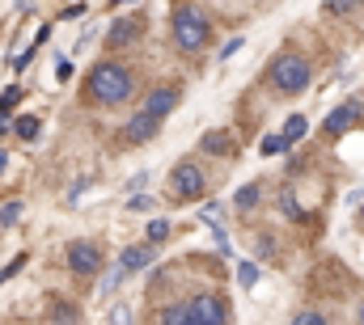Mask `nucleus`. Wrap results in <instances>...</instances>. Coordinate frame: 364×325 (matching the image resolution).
Returning <instances> with one entry per match:
<instances>
[{"mask_svg": "<svg viewBox=\"0 0 364 325\" xmlns=\"http://www.w3.org/2000/svg\"><path fill=\"white\" fill-rule=\"evenodd\" d=\"M166 237H170V224H166V220H149V228H144V241L157 245V241H166Z\"/></svg>", "mask_w": 364, "mask_h": 325, "instance_id": "aec40b11", "label": "nucleus"}, {"mask_svg": "<svg viewBox=\"0 0 364 325\" xmlns=\"http://www.w3.org/2000/svg\"><path fill=\"white\" fill-rule=\"evenodd\" d=\"M255 203H259V186L250 182V186H242V190H237V211H250Z\"/></svg>", "mask_w": 364, "mask_h": 325, "instance_id": "412c9836", "label": "nucleus"}, {"mask_svg": "<svg viewBox=\"0 0 364 325\" xmlns=\"http://www.w3.org/2000/svg\"><path fill=\"white\" fill-rule=\"evenodd\" d=\"M288 148H292V144H288L284 136H267V140H263V157H279V153H288Z\"/></svg>", "mask_w": 364, "mask_h": 325, "instance_id": "4be33fe9", "label": "nucleus"}, {"mask_svg": "<svg viewBox=\"0 0 364 325\" xmlns=\"http://www.w3.org/2000/svg\"><path fill=\"white\" fill-rule=\"evenodd\" d=\"M279 207H284V211H288V216H292V220H301V207H296V194H292V190H288V186H284V190H279Z\"/></svg>", "mask_w": 364, "mask_h": 325, "instance_id": "b1692460", "label": "nucleus"}, {"mask_svg": "<svg viewBox=\"0 0 364 325\" xmlns=\"http://www.w3.org/2000/svg\"><path fill=\"white\" fill-rule=\"evenodd\" d=\"M38 136V114H21L17 119V140H34Z\"/></svg>", "mask_w": 364, "mask_h": 325, "instance_id": "f3484780", "label": "nucleus"}, {"mask_svg": "<svg viewBox=\"0 0 364 325\" xmlns=\"http://www.w3.org/2000/svg\"><path fill=\"white\" fill-rule=\"evenodd\" d=\"M203 190H208V177H203V169L195 161H178L170 169V199L195 203V199H203Z\"/></svg>", "mask_w": 364, "mask_h": 325, "instance_id": "20e7f679", "label": "nucleus"}, {"mask_svg": "<svg viewBox=\"0 0 364 325\" xmlns=\"http://www.w3.org/2000/svg\"><path fill=\"white\" fill-rule=\"evenodd\" d=\"M136 93V77L127 64H114V60H102L93 64L90 77H85V97L93 106H114V101H127Z\"/></svg>", "mask_w": 364, "mask_h": 325, "instance_id": "f257e3e1", "label": "nucleus"}, {"mask_svg": "<svg viewBox=\"0 0 364 325\" xmlns=\"http://www.w3.org/2000/svg\"><path fill=\"white\" fill-rule=\"evenodd\" d=\"M360 119H364V101L360 97H352V101H343V106L331 110V119H326V136H343V131L356 127Z\"/></svg>", "mask_w": 364, "mask_h": 325, "instance_id": "0eeeda50", "label": "nucleus"}, {"mask_svg": "<svg viewBox=\"0 0 364 325\" xmlns=\"http://www.w3.org/2000/svg\"><path fill=\"white\" fill-rule=\"evenodd\" d=\"M68 266H73L77 275H97V270H102V253H97V245L93 241H73L68 245Z\"/></svg>", "mask_w": 364, "mask_h": 325, "instance_id": "6e6552de", "label": "nucleus"}, {"mask_svg": "<svg viewBox=\"0 0 364 325\" xmlns=\"http://www.w3.org/2000/svg\"><path fill=\"white\" fill-rule=\"evenodd\" d=\"M114 4H132V0H110V9H114Z\"/></svg>", "mask_w": 364, "mask_h": 325, "instance_id": "7c9ffc66", "label": "nucleus"}, {"mask_svg": "<svg viewBox=\"0 0 364 325\" xmlns=\"http://www.w3.org/2000/svg\"><path fill=\"white\" fill-rule=\"evenodd\" d=\"M4 169H9V157H4V153H0V173H4Z\"/></svg>", "mask_w": 364, "mask_h": 325, "instance_id": "c756f323", "label": "nucleus"}, {"mask_svg": "<svg viewBox=\"0 0 364 325\" xmlns=\"http://www.w3.org/2000/svg\"><path fill=\"white\" fill-rule=\"evenodd\" d=\"M288 325H326V317H322V313H296Z\"/></svg>", "mask_w": 364, "mask_h": 325, "instance_id": "bb28decb", "label": "nucleus"}, {"mask_svg": "<svg viewBox=\"0 0 364 325\" xmlns=\"http://www.w3.org/2000/svg\"><path fill=\"white\" fill-rule=\"evenodd\" d=\"M144 182H149V173H136V177L127 182V190H136V194H140V190H144Z\"/></svg>", "mask_w": 364, "mask_h": 325, "instance_id": "c85d7f7f", "label": "nucleus"}, {"mask_svg": "<svg viewBox=\"0 0 364 325\" xmlns=\"http://www.w3.org/2000/svg\"><path fill=\"white\" fill-rule=\"evenodd\" d=\"M161 325H199V317L191 313V304H170L161 309Z\"/></svg>", "mask_w": 364, "mask_h": 325, "instance_id": "ddd939ff", "label": "nucleus"}, {"mask_svg": "<svg viewBox=\"0 0 364 325\" xmlns=\"http://www.w3.org/2000/svg\"><path fill=\"white\" fill-rule=\"evenodd\" d=\"M199 148L212 153V157H233V136H229V131H208V136L199 140Z\"/></svg>", "mask_w": 364, "mask_h": 325, "instance_id": "f8f14e48", "label": "nucleus"}, {"mask_svg": "<svg viewBox=\"0 0 364 325\" xmlns=\"http://www.w3.org/2000/svg\"><path fill=\"white\" fill-rule=\"evenodd\" d=\"M21 220V199H9V203H0V224L4 228H13Z\"/></svg>", "mask_w": 364, "mask_h": 325, "instance_id": "2eb2a0df", "label": "nucleus"}, {"mask_svg": "<svg viewBox=\"0 0 364 325\" xmlns=\"http://www.w3.org/2000/svg\"><path fill=\"white\" fill-rule=\"evenodd\" d=\"M191 313L199 317V325H225V321H229L225 300H220V296H212V292H199V296L191 300Z\"/></svg>", "mask_w": 364, "mask_h": 325, "instance_id": "39448f33", "label": "nucleus"}, {"mask_svg": "<svg viewBox=\"0 0 364 325\" xmlns=\"http://www.w3.org/2000/svg\"><path fill=\"white\" fill-rule=\"evenodd\" d=\"M237 283H242V287H255V283H259V266H255V262H242V266H237Z\"/></svg>", "mask_w": 364, "mask_h": 325, "instance_id": "5701e85b", "label": "nucleus"}, {"mask_svg": "<svg viewBox=\"0 0 364 325\" xmlns=\"http://www.w3.org/2000/svg\"><path fill=\"white\" fill-rule=\"evenodd\" d=\"M305 131H309V123H305L301 114H292V119H288V127H284V140H288V144H296V140H305Z\"/></svg>", "mask_w": 364, "mask_h": 325, "instance_id": "4468645a", "label": "nucleus"}, {"mask_svg": "<svg viewBox=\"0 0 364 325\" xmlns=\"http://www.w3.org/2000/svg\"><path fill=\"white\" fill-rule=\"evenodd\" d=\"M153 258H157V253H153V245H149V241H140V245H127L119 262H123L127 270H144V266H149Z\"/></svg>", "mask_w": 364, "mask_h": 325, "instance_id": "9b49d317", "label": "nucleus"}, {"mask_svg": "<svg viewBox=\"0 0 364 325\" xmlns=\"http://www.w3.org/2000/svg\"><path fill=\"white\" fill-rule=\"evenodd\" d=\"M106 321H110V325H132V309H127V304H114Z\"/></svg>", "mask_w": 364, "mask_h": 325, "instance_id": "a878e982", "label": "nucleus"}, {"mask_svg": "<svg viewBox=\"0 0 364 325\" xmlns=\"http://www.w3.org/2000/svg\"><path fill=\"white\" fill-rule=\"evenodd\" d=\"M314 81V72H309V60L305 55H292V51H284V55H275L272 64V84L279 93H288V97H296V93H305Z\"/></svg>", "mask_w": 364, "mask_h": 325, "instance_id": "7ed1b4c3", "label": "nucleus"}, {"mask_svg": "<svg viewBox=\"0 0 364 325\" xmlns=\"http://www.w3.org/2000/svg\"><path fill=\"white\" fill-rule=\"evenodd\" d=\"M17 101H21V89H17V84H13V89H4V93H0V119H4Z\"/></svg>", "mask_w": 364, "mask_h": 325, "instance_id": "393cba45", "label": "nucleus"}, {"mask_svg": "<svg viewBox=\"0 0 364 325\" xmlns=\"http://www.w3.org/2000/svg\"><path fill=\"white\" fill-rule=\"evenodd\" d=\"M360 325H364V304H360Z\"/></svg>", "mask_w": 364, "mask_h": 325, "instance_id": "2f4dec72", "label": "nucleus"}, {"mask_svg": "<svg viewBox=\"0 0 364 325\" xmlns=\"http://www.w3.org/2000/svg\"><path fill=\"white\" fill-rule=\"evenodd\" d=\"M140 30H144V17H119V21L110 26V34H106L110 51H123V47H132V43L140 38Z\"/></svg>", "mask_w": 364, "mask_h": 325, "instance_id": "1a4fd4ad", "label": "nucleus"}, {"mask_svg": "<svg viewBox=\"0 0 364 325\" xmlns=\"http://www.w3.org/2000/svg\"><path fill=\"white\" fill-rule=\"evenodd\" d=\"M157 123H161V119H153V114H144V110H140V114H132V119H127L123 140H127V144H144V140H153V136H157Z\"/></svg>", "mask_w": 364, "mask_h": 325, "instance_id": "9d476101", "label": "nucleus"}, {"mask_svg": "<svg viewBox=\"0 0 364 325\" xmlns=\"http://www.w3.org/2000/svg\"><path fill=\"white\" fill-rule=\"evenodd\" d=\"M364 0H326V13L331 17H348V13H356Z\"/></svg>", "mask_w": 364, "mask_h": 325, "instance_id": "6ab92c4d", "label": "nucleus"}, {"mask_svg": "<svg viewBox=\"0 0 364 325\" xmlns=\"http://www.w3.org/2000/svg\"><path fill=\"white\" fill-rule=\"evenodd\" d=\"M123 275H127V266H123V262H119V266H114V270H106V275H102V283H97V292H114V287H119V283H123Z\"/></svg>", "mask_w": 364, "mask_h": 325, "instance_id": "a211bd4d", "label": "nucleus"}, {"mask_svg": "<svg viewBox=\"0 0 364 325\" xmlns=\"http://www.w3.org/2000/svg\"><path fill=\"white\" fill-rule=\"evenodd\" d=\"M203 224L220 228V203H208V207H203Z\"/></svg>", "mask_w": 364, "mask_h": 325, "instance_id": "cd10ccee", "label": "nucleus"}, {"mask_svg": "<svg viewBox=\"0 0 364 325\" xmlns=\"http://www.w3.org/2000/svg\"><path fill=\"white\" fill-rule=\"evenodd\" d=\"M0 279H9V275H4V270H0Z\"/></svg>", "mask_w": 364, "mask_h": 325, "instance_id": "473e14b6", "label": "nucleus"}, {"mask_svg": "<svg viewBox=\"0 0 364 325\" xmlns=\"http://www.w3.org/2000/svg\"><path fill=\"white\" fill-rule=\"evenodd\" d=\"M208 38H212V21H208V13L182 4L178 13H174V43H178L182 51H203Z\"/></svg>", "mask_w": 364, "mask_h": 325, "instance_id": "f03ea898", "label": "nucleus"}, {"mask_svg": "<svg viewBox=\"0 0 364 325\" xmlns=\"http://www.w3.org/2000/svg\"><path fill=\"white\" fill-rule=\"evenodd\" d=\"M178 101H182V89H178V84H157V89H149V97H144V114L166 119Z\"/></svg>", "mask_w": 364, "mask_h": 325, "instance_id": "423d86ee", "label": "nucleus"}, {"mask_svg": "<svg viewBox=\"0 0 364 325\" xmlns=\"http://www.w3.org/2000/svg\"><path fill=\"white\" fill-rule=\"evenodd\" d=\"M51 317H55L60 325H73L77 317H81V313H77L73 304H64V300H51Z\"/></svg>", "mask_w": 364, "mask_h": 325, "instance_id": "dca6fc26", "label": "nucleus"}]
</instances>
